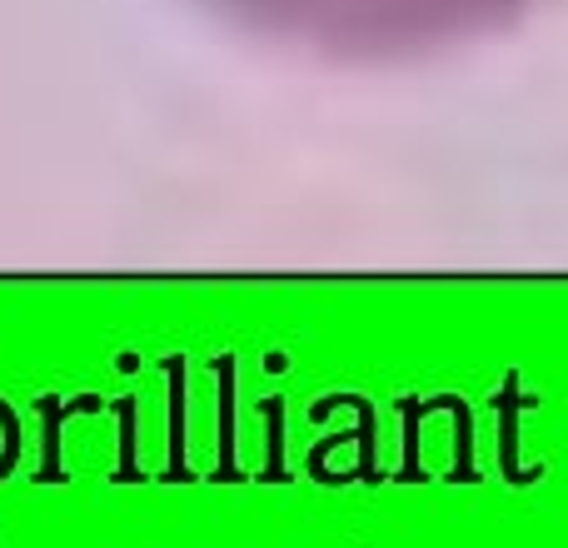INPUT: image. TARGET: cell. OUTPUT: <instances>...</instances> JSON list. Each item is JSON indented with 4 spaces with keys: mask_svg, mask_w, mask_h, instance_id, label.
<instances>
[{
    "mask_svg": "<svg viewBox=\"0 0 568 548\" xmlns=\"http://www.w3.org/2000/svg\"><path fill=\"white\" fill-rule=\"evenodd\" d=\"M260 35L329 55H414L524 16L534 0H210Z\"/></svg>",
    "mask_w": 568,
    "mask_h": 548,
    "instance_id": "obj_1",
    "label": "cell"
}]
</instances>
